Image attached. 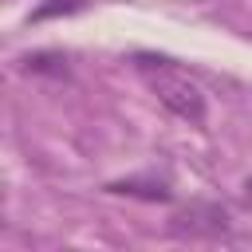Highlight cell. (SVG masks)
Segmentation results:
<instances>
[{"instance_id":"cell-2","label":"cell","mask_w":252,"mask_h":252,"mask_svg":"<svg viewBox=\"0 0 252 252\" xmlns=\"http://www.w3.org/2000/svg\"><path fill=\"white\" fill-rule=\"evenodd\" d=\"M232 228V217L220 201H189L181 209H173L169 217V232L181 236V240H217V236H228Z\"/></svg>"},{"instance_id":"cell-6","label":"cell","mask_w":252,"mask_h":252,"mask_svg":"<svg viewBox=\"0 0 252 252\" xmlns=\"http://www.w3.org/2000/svg\"><path fill=\"white\" fill-rule=\"evenodd\" d=\"M240 201H244V209H252V177H244V185H240Z\"/></svg>"},{"instance_id":"cell-3","label":"cell","mask_w":252,"mask_h":252,"mask_svg":"<svg viewBox=\"0 0 252 252\" xmlns=\"http://www.w3.org/2000/svg\"><path fill=\"white\" fill-rule=\"evenodd\" d=\"M106 193H122V197H142V201H169L173 189L165 177H122V181H110Z\"/></svg>"},{"instance_id":"cell-4","label":"cell","mask_w":252,"mask_h":252,"mask_svg":"<svg viewBox=\"0 0 252 252\" xmlns=\"http://www.w3.org/2000/svg\"><path fill=\"white\" fill-rule=\"evenodd\" d=\"M28 75H51V79H67V59L59 51H35V55H24L20 59Z\"/></svg>"},{"instance_id":"cell-1","label":"cell","mask_w":252,"mask_h":252,"mask_svg":"<svg viewBox=\"0 0 252 252\" xmlns=\"http://www.w3.org/2000/svg\"><path fill=\"white\" fill-rule=\"evenodd\" d=\"M134 67L138 75L146 79V87L154 91V98L181 122L189 126H201L205 114H209V102H205V91L197 79H189V71H181L173 59L165 55H150V51H138L134 55Z\"/></svg>"},{"instance_id":"cell-5","label":"cell","mask_w":252,"mask_h":252,"mask_svg":"<svg viewBox=\"0 0 252 252\" xmlns=\"http://www.w3.org/2000/svg\"><path fill=\"white\" fill-rule=\"evenodd\" d=\"M83 8H91V0H39L35 8H32V24H43V20H59V16H75V12H83Z\"/></svg>"}]
</instances>
